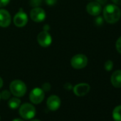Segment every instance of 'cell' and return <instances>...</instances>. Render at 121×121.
Returning <instances> with one entry per match:
<instances>
[{"instance_id": "484cf974", "label": "cell", "mask_w": 121, "mask_h": 121, "mask_svg": "<svg viewBox=\"0 0 121 121\" xmlns=\"http://www.w3.org/2000/svg\"><path fill=\"white\" fill-rule=\"evenodd\" d=\"M2 86H3V80L1 77H0V88H1Z\"/></svg>"}, {"instance_id": "ba28073f", "label": "cell", "mask_w": 121, "mask_h": 121, "mask_svg": "<svg viewBox=\"0 0 121 121\" xmlns=\"http://www.w3.org/2000/svg\"><path fill=\"white\" fill-rule=\"evenodd\" d=\"M60 103H61V102H60V98L56 95H52L49 96L46 101L47 108L51 111L57 110L60 108Z\"/></svg>"}, {"instance_id": "44dd1931", "label": "cell", "mask_w": 121, "mask_h": 121, "mask_svg": "<svg viewBox=\"0 0 121 121\" xmlns=\"http://www.w3.org/2000/svg\"><path fill=\"white\" fill-rule=\"evenodd\" d=\"M10 2V0H0V7H4Z\"/></svg>"}, {"instance_id": "83f0119b", "label": "cell", "mask_w": 121, "mask_h": 121, "mask_svg": "<svg viewBox=\"0 0 121 121\" xmlns=\"http://www.w3.org/2000/svg\"><path fill=\"white\" fill-rule=\"evenodd\" d=\"M31 121H41V120H37V119H31Z\"/></svg>"}, {"instance_id": "f546056e", "label": "cell", "mask_w": 121, "mask_h": 121, "mask_svg": "<svg viewBox=\"0 0 121 121\" xmlns=\"http://www.w3.org/2000/svg\"><path fill=\"white\" fill-rule=\"evenodd\" d=\"M0 120H1V117H0Z\"/></svg>"}, {"instance_id": "3957f363", "label": "cell", "mask_w": 121, "mask_h": 121, "mask_svg": "<svg viewBox=\"0 0 121 121\" xmlns=\"http://www.w3.org/2000/svg\"><path fill=\"white\" fill-rule=\"evenodd\" d=\"M19 112L23 119L31 120L36 115V108L32 104L26 103L19 106Z\"/></svg>"}, {"instance_id": "9a60e30c", "label": "cell", "mask_w": 121, "mask_h": 121, "mask_svg": "<svg viewBox=\"0 0 121 121\" xmlns=\"http://www.w3.org/2000/svg\"><path fill=\"white\" fill-rule=\"evenodd\" d=\"M112 117L115 121H121V105L115 108L112 112Z\"/></svg>"}, {"instance_id": "d6986e66", "label": "cell", "mask_w": 121, "mask_h": 121, "mask_svg": "<svg viewBox=\"0 0 121 121\" xmlns=\"http://www.w3.org/2000/svg\"><path fill=\"white\" fill-rule=\"evenodd\" d=\"M95 24L97 26H101L103 24V19L102 17H98L95 19Z\"/></svg>"}, {"instance_id": "7a4b0ae2", "label": "cell", "mask_w": 121, "mask_h": 121, "mask_svg": "<svg viewBox=\"0 0 121 121\" xmlns=\"http://www.w3.org/2000/svg\"><path fill=\"white\" fill-rule=\"evenodd\" d=\"M10 92L15 97H22L24 96L27 91L26 84L21 80H14L13 81L9 86Z\"/></svg>"}, {"instance_id": "ffe728a7", "label": "cell", "mask_w": 121, "mask_h": 121, "mask_svg": "<svg viewBox=\"0 0 121 121\" xmlns=\"http://www.w3.org/2000/svg\"><path fill=\"white\" fill-rule=\"evenodd\" d=\"M41 89H42L44 92H46V91L48 92V91H49L50 89H51V85H50L48 83H43V84L42 85Z\"/></svg>"}, {"instance_id": "4316f807", "label": "cell", "mask_w": 121, "mask_h": 121, "mask_svg": "<svg viewBox=\"0 0 121 121\" xmlns=\"http://www.w3.org/2000/svg\"><path fill=\"white\" fill-rule=\"evenodd\" d=\"M12 121H24V120H22V119H21V118H15V119H14Z\"/></svg>"}, {"instance_id": "5bb4252c", "label": "cell", "mask_w": 121, "mask_h": 121, "mask_svg": "<svg viewBox=\"0 0 121 121\" xmlns=\"http://www.w3.org/2000/svg\"><path fill=\"white\" fill-rule=\"evenodd\" d=\"M8 105L12 110L17 109L21 105V100L18 97L12 98L8 101Z\"/></svg>"}, {"instance_id": "277c9868", "label": "cell", "mask_w": 121, "mask_h": 121, "mask_svg": "<svg viewBox=\"0 0 121 121\" xmlns=\"http://www.w3.org/2000/svg\"><path fill=\"white\" fill-rule=\"evenodd\" d=\"M71 64L75 69H82L88 64V58L83 54H77L72 57Z\"/></svg>"}, {"instance_id": "ac0fdd59", "label": "cell", "mask_w": 121, "mask_h": 121, "mask_svg": "<svg viewBox=\"0 0 121 121\" xmlns=\"http://www.w3.org/2000/svg\"><path fill=\"white\" fill-rule=\"evenodd\" d=\"M115 48L117 52L121 53V36L117 40L116 43H115Z\"/></svg>"}, {"instance_id": "30bf717a", "label": "cell", "mask_w": 121, "mask_h": 121, "mask_svg": "<svg viewBox=\"0 0 121 121\" xmlns=\"http://www.w3.org/2000/svg\"><path fill=\"white\" fill-rule=\"evenodd\" d=\"M90 89H91L90 86L86 83H78L73 88L74 94L79 97L86 95L90 91Z\"/></svg>"}, {"instance_id": "52a82bcc", "label": "cell", "mask_w": 121, "mask_h": 121, "mask_svg": "<svg viewBox=\"0 0 121 121\" xmlns=\"http://www.w3.org/2000/svg\"><path fill=\"white\" fill-rule=\"evenodd\" d=\"M30 17L35 22H41L46 18V12L42 8L35 7L31 11Z\"/></svg>"}, {"instance_id": "7c38bea8", "label": "cell", "mask_w": 121, "mask_h": 121, "mask_svg": "<svg viewBox=\"0 0 121 121\" xmlns=\"http://www.w3.org/2000/svg\"><path fill=\"white\" fill-rule=\"evenodd\" d=\"M86 11L92 16H98L102 11L101 5L97 2H91L87 4Z\"/></svg>"}, {"instance_id": "2e32d148", "label": "cell", "mask_w": 121, "mask_h": 121, "mask_svg": "<svg viewBox=\"0 0 121 121\" xmlns=\"http://www.w3.org/2000/svg\"><path fill=\"white\" fill-rule=\"evenodd\" d=\"M0 95H1V98L2 99H3L4 100H7L10 98V97H11V92L7 91V90H4L1 93H0Z\"/></svg>"}, {"instance_id": "4fadbf2b", "label": "cell", "mask_w": 121, "mask_h": 121, "mask_svg": "<svg viewBox=\"0 0 121 121\" xmlns=\"http://www.w3.org/2000/svg\"><path fill=\"white\" fill-rule=\"evenodd\" d=\"M110 81L115 88H121V70H117L112 73Z\"/></svg>"}, {"instance_id": "cb8c5ba5", "label": "cell", "mask_w": 121, "mask_h": 121, "mask_svg": "<svg viewBox=\"0 0 121 121\" xmlns=\"http://www.w3.org/2000/svg\"><path fill=\"white\" fill-rule=\"evenodd\" d=\"M107 2H108V0H97V2H98L100 5L105 4Z\"/></svg>"}, {"instance_id": "d4e9b609", "label": "cell", "mask_w": 121, "mask_h": 121, "mask_svg": "<svg viewBox=\"0 0 121 121\" xmlns=\"http://www.w3.org/2000/svg\"><path fill=\"white\" fill-rule=\"evenodd\" d=\"M111 1L117 5H121V0H111Z\"/></svg>"}, {"instance_id": "f1b7e54d", "label": "cell", "mask_w": 121, "mask_h": 121, "mask_svg": "<svg viewBox=\"0 0 121 121\" xmlns=\"http://www.w3.org/2000/svg\"><path fill=\"white\" fill-rule=\"evenodd\" d=\"M0 100H1V95H0Z\"/></svg>"}, {"instance_id": "8992f818", "label": "cell", "mask_w": 121, "mask_h": 121, "mask_svg": "<svg viewBox=\"0 0 121 121\" xmlns=\"http://www.w3.org/2000/svg\"><path fill=\"white\" fill-rule=\"evenodd\" d=\"M37 41L39 44L42 47H48L52 43L51 36L46 31L40 32L37 36Z\"/></svg>"}, {"instance_id": "5b68a950", "label": "cell", "mask_w": 121, "mask_h": 121, "mask_svg": "<svg viewBox=\"0 0 121 121\" xmlns=\"http://www.w3.org/2000/svg\"><path fill=\"white\" fill-rule=\"evenodd\" d=\"M45 97L44 91L40 88H34L31 90L29 94V99L34 104L41 103Z\"/></svg>"}, {"instance_id": "e0dca14e", "label": "cell", "mask_w": 121, "mask_h": 121, "mask_svg": "<svg viewBox=\"0 0 121 121\" xmlns=\"http://www.w3.org/2000/svg\"><path fill=\"white\" fill-rule=\"evenodd\" d=\"M104 68H105V70L107 71H110L112 68H113V62L110 60H108L107 61H105V65H104Z\"/></svg>"}, {"instance_id": "603a6c76", "label": "cell", "mask_w": 121, "mask_h": 121, "mask_svg": "<svg viewBox=\"0 0 121 121\" xmlns=\"http://www.w3.org/2000/svg\"><path fill=\"white\" fill-rule=\"evenodd\" d=\"M56 0H46V3L48 4V5H53L55 2H56Z\"/></svg>"}, {"instance_id": "9c48e42d", "label": "cell", "mask_w": 121, "mask_h": 121, "mask_svg": "<svg viewBox=\"0 0 121 121\" xmlns=\"http://www.w3.org/2000/svg\"><path fill=\"white\" fill-rule=\"evenodd\" d=\"M28 22V16L24 11H20L14 17V24L17 27H23Z\"/></svg>"}, {"instance_id": "6da1fadb", "label": "cell", "mask_w": 121, "mask_h": 121, "mask_svg": "<svg viewBox=\"0 0 121 121\" xmlns=\"http://www.w3.org/2000/svg\"><path fill=\"white\" fill-rule=\"evenodd\" d=\"M120 17V9L115 4H108L103 9V17L108 24L116 23L119 21Z\"/></svg>"}, {"instance_id": "8fae6325", "label": "cell", "mask_w": 121, "mask_h": 121, "mask_svg": "<svg viewBox=\"0 0 121 121\" xmlns=\"http://www.w3.org/2000/svg\"><path fill=\"white\" fill-rule=\"evenodd\" d=\"M12 17L7 10L0 9V26L7 27L10 25Z\"/></svg>"}, {"instance_id": "7402d4cb", "label": "cell", "mask_w": 121, "mask_h": 121, "mask_svg": "<svg viewBox=\"0 0 121 121\" xmlns=\"http://www.w3.org/2000/svg\"><path fill=\"white\" fill-rule=\"evenodd\" d=\"M64 88L66 89V90H71V89H72V86H71V83H67L66 84H65L64 85Z\"/></svg>"}]
</instances>
